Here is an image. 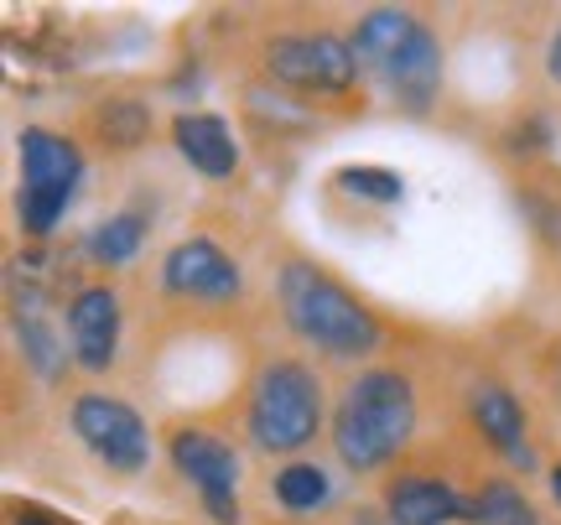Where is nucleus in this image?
<instances>
[{
  "mask_svg": "<svg viewBox=\"0 0 561 525\" xmlns=\"http://www.w3.org/2000/svg\"><path fill=\"white\" fill-rule=\"evenodd\" d=\"M468 411H473V422H479V432L489 437L494 453H504L515 468H536V453L525 443V411L504 385H479Z\"/></svg>",
  "mask_w": 561,
  "mask_h": 525,
  "instance_id": "nucleus-12",
  "label": "nucleus"
},
{
  "mask_svg": "<svg viewBox=\"0 0 561 525\" xmlns=\"http://www.w3.org/2000/svg\"><path fill=\"white\" fill-rule=\"evenodd\" d=\"M322 426V385L297 359L265 364L250 390V437L265 453H297Z\"/></svg>",
  "mask_w": 561,
  "mask_h": 525,
  "instance_id": "nucleus-3",
  "label": "nucleus"
},
{
  "mask_svg": "<svg viewBox=\"0 0 561 525\" xmlns=\"http://www.w3.org/2000/svg\"><path fill=\"white\" fill-rule=\"evenodd\" d=\"M551 494H557V505H561V468L551 473Z\"/></svg>",
  "mask_w": 561,
  "mask_h": 525,
  "instance_id": "nucleus-23",
  "label": "nucleus"
},
{
  "mask_svg": "<svg viewBox=\"0 0 561 525\" xmlns=\"http://www.w3.org/2000/svg\"><path fill=\"white\" fill-rule=\"evenodd\" d=\"M468 521L473 525H541V515H536V505L525 500L515 484H483L479 494H473V505H468Z\"/></svg>",
  "mask_w": 561,
  "mask_h": 525,
  "instance_id": "nucleus-16",
  "label": "nucleus"
},
{
  "mask_svg": "<svg viewBox=\"0 0 561 525\" xmlns=\"http://www.w3.org/2000/svg\"><path fill=\"white\" fill-rule=\"evenodd\" d=\"M11 525H68V521L53 515V510H42V505H16L11 510Z\"/></svg>",
  "mask_w": 561,
  "mask_h": 525,
  "instance_id": "nucleus-21",
  "label": "nucleus"
},
{
  "mask_svg": "<svg viewBox=\"0 0 561 525\" xmlns=\"http://www.w3.org/2000/svg\"><path fill=\"white\" fill-rule=\"evenodd\" d=\"M333 182L364 203H401L405 198V182L396 178V172H385V167H343Z\"/></svg>",
  "mask_w": 561,
  "mask_h": 525,
  "instance_id": "nucleus-19",
  "label": "nucleus"
},
{
  "mask_svg": "<svg viewBox=\"0 0 561 525\" xmlns=\"http://www.w3.org/2000/svg\"><path fill=\"white\" fill-rule=\"evenodd\" d=\"M161 286L172 297H198V303H229L244 292L240 265L224 255L214 240H182L161 261Z\"/></svg>",
  "mask_w": 561,
  "mask_h": 525,
  "instance_id": "nucleus-8",
  "label": "nucleus"
},
{
  "mask_svg": "<svg viewBox=\"0 0 561 525\" xmlns=\"http://www.w3.org/2000/svg\"><path fill=\"white\" fill-rule=\"evenodd\" d=\"M104 136L115 146H136L146 130H151V121H146V110H140L136 100H115L110 110H104Z\"/></svg>",
  "mask_w": 561,
  "mask_h": 525,
  "instance_id": "nucleus-20",
  "label": "nucleus"
},
{
  "mask_svg": "<svg viewBox=\"0 0 561 525\" xmlns=\"http://www.w3.org/2000/svg\"><path fill=\"white\" fill-rule=\"evenodd\" d=\"M73 432L79 443L100 458L110 473H140L146 458H151V437H146V422L136 411L104 390H89L73 401Z\"/></svg>",
  "mask_w": 561,
  "mask_h": 525,
  "instance_id": "nucleus-6",
  "label": "nucleus"
},
{
  "mask_svg": "<svg viewBox=\"0 0 561 525\" xmlns=\"http://www.w3.org/2000/svg\"><path fill=\"white\" fill-rule=\"evenodd\" d=\"M276 292H280V312H286V323H291L301 344L322 349L333 359H364V354L380 349L385 333L375 323V312L343 282H333L322 265L286 261Z\"/></svg>",
  "mask_w": 561,
  "mask_h": 525,
  "instance_id": "nucleus-1",
  "label": "nucleus"
},
{
  "mask_svg": "<svg viewBox=\"0 0 561 525\" xmlns=\"http://www.w3.org/2000/svg\"><path fill=\"white\" fill-rule=\"evenodd\" d=\"M265 68L271 79L307 89V94H343L359 79V58L354 42L333 37V32H297V37H276L265 47Z\"/></svg>",
  "mask_w": 561,
  "mask_h": 525,
  "instance_id": "nucleus-5",
  "label": "nucleus"
},
{
  "mask_svg": "<svg viewBox=\"0 0 561 525\" xmlns=\"http://www.w3.org/2000/svg\"><path fill=\"white\" fill-rule=\"evenodd\" d=\"M276 500L286 510H297V515L301 510H318L333 500V479L318 464H286L276 473Z\"/></svg>",
  "mask_w": 561,
  "mask_h": 525,
  "instance_id": "nucleus-17",
  "label": "nucleus"
},
{
  "mask_svg": "<svg viewBox=\"0 0 561 525\" xmlns=\"http://www.w3.org/2000/svg\"><path fill=\"white\" fill-rule=\"evenodd\" d=\"M83 178L79 146L58 136V130H42V125H26L21 130V224L26 235L47 240L58 219L73 203V187Z\"/></svg>",
  "mask_w": 561,
  "mask_h": 525,
  "instance_id": "nucleus-4",
  "label": "nucleus"
},
{
  "mask_svg": "<svg viewBox=\"0 0 561 525\" xmlns=\"http://www.w3.org/2000/svg\"><path fill=\"white\" fill-rule=\"evenodd\" d=\"M172 464L187 484L203 494V505L219 525L240 521V453L229 443H219L214 432L182 426L172 432Z\"/></svg>",
  "mask_w": 561,
  "mask_h": 525,
  "instance_id": "nucleus-7",
  "label": "nucleus"
},
{
  "mask_svg": "<svg viewBox=\"0 0 561 525\" xmlns=\"http://www.w3.org/2000/svg\"><path fill=\"white\" fill-rule=\"evenodd\" d=\"M546 68H551V79L561 83V32L551 37V53H546Z\"/></svg>",
  "mask_w": 561,
  "mask_h": 525,
  "instance_id": "nucleus-22",
  "label": "nucleus"
},
{
  "mask_svg": "<svg viewBox=\"0 0 561 525\" xmlns=\"http://www.w3.org/2000/svg\"><path fill=\"white\" fill-rule=\"evenodd\" d=\"M68 344H73V364L100 375L115 364L121 349V297L110 286H83L68 303Z\"/></svg>",
  "mask_w": 561,
  "mask_h": 525,
  "instance_id": "nucleus-9",
  "label": "nucleus"
},
{
  "mask_svg": "<svg viewBox=\"0 0 561 525\" xmlns=\"http://www.w3.org/2000/svg\"><path fill=\"white\" fill-rule=\"evenodd\" d=\"M140 240H146V219L140 214H115L89 235V255L100 265H125L140 250Z\"/></svg>",
  "mask_w": 561,
  "mask_h": 525,
  "instance_id": "nucleus-18",
  "label": "nucleus"
},
{
  "mask_svg": "<svg viewBox=\"0 0 561 525\" xmlns=\"http://www.w3.org/2000/svg\"><path fill=\"white\" fill-rule=\"evenodd\" d=\"M172 141H178L182 162L203 172V178H229L240 167V146H234V136H229V125L219 115H178Z\"/></svg>",
  "mask_w": 561,
  "mask_h": 525,
  "instance_id": "nucleus-13",
  "label": "nucleus"
},
{
  "mask_svg": "<svg viewBox=\"0 0 561 525\" xmlns=\"http://www.w3.org/2000/svg\"><path fill=\"white\" fill-rule=\"evenodd\" d=\"M416 32H421V21L411 16V11L380 5V11H369V16L359 21V32H354V58H359V68H369V73H385V68L411 47Z\"/></svg>",
  "mask_w": 561,
  "mask_h": 525,
  "instance_id": "nucleus-14",
  "label": "nucleus"
},
{
  "mask_svg": "<svg viewBox=\"0 0 561 525\" xmlns=\"http://www.w3.org/2000/svg\"><path fill=\"white\" fill-rule=\"evenodd\" d=\"M458 515H468L458 489L432 479V473H405L385 489V521L390 525H447Z\"/></svg>",
  "mask_w": 561,
  "mask_h": 525,
  "instance_id": "nucleus-10",
  "label": "nucleus"
},
{
  "mask_svg": "<svg viewBox=\"0 0 561 525\" xmlns=\"http://www.w3.org/2000/svg\"><path fill=\"white\" fill-rule=\"evenodd\" d=\"M416 432V390L396 369H369L343 390L333 416V447L339 464L354 473L390 464Z\"/></svg>",
  "mask_w": 561,
  "mask_h": 525,
  "instance_id": "nucleus-2",
  "label": "nucleus"
},
{
  "mask_svg": "<svg viewBox=\"0 0 561 525\" xmlns=\"http://www.w3.org/2000/svg\"><path fill=\"white\" fill-rule=\"evenodd\" d=\"M16 333H21V349H26V364L37 369L42 380H58L62 375V344H58V333L47 328V312H42L37 292L16 297Z\"/></svg>",
  "mask_w": 561,
  "mask_h": 525,
  "instance_id": "nucleus-15",
  "label": "nucleus"
},
{
  "mask_svg": "<svg viewBox=\"0 0 561 525\" xmlns=\"http://www.w3.org/2000/svg\"><path fill=\"white\" fill-rule=\"evenodd\" d=\"M380 79L390 83V94H396L411 115H426L432 100H437V89H442V42L421 26L416 37H411V47L385 68Z\"/></svg>",
  "mask_w": 561,
  "mask_h": 525,
  "instance_id": "nucleus-11",
  "label": "nucleus"
}]
</instances>
